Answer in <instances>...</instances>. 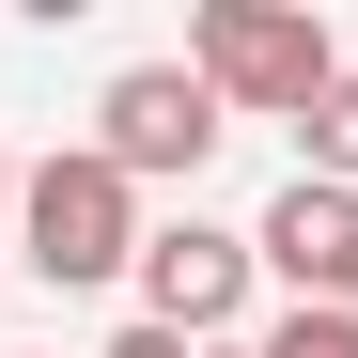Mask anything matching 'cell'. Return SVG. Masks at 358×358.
<instances>
[{"mask_svg":"<svg viewBox=\"0 0 358 358\" xmlns=\"http://www.w3.org/2000/svg\"><path fill=\"white\" fill-rule=\"evenodd\" d=\"M94 358H203V343H171V327H109Z\"/></svg>","mask_w":358,"mask_h":358,"instance_id":"ba28073f","label":"cell"},{"mask_svg":"<svg viewBox=\"0 0 358 358\" xmlns=\"http://www.w3.org/2000/svg\"><path fill=\"white\" fill-rule=\"evenodd\" d=\"M250 265L296 296V312H358V187H312V171H296V187L250 218Z\"/></svg>","mask_w":358,"mask_h":358,"instance_id":"5b68a950","label":"cell"},{"mask_svg":"<svg viewBox=\"0 0 358 358\" xmlns=\"http://www.w3.org/2000/svg\"><path fill=\"white\" fill-rule=\"evenodd\" d=\"M296 171H312V187H358V63L296 109Z\"/></svg>","mask_w":358,"mask_h":358,"instance_id":"8992f818","label":"cell"},{"mask_svg":"<svg viewBox=\"0 0 358 358\" xmlns=\"http://www.w3.org/2000/svg\"><path fill=\"white\" fill-rule=\"evenodd\" d=\"M187 78L218 109H250V125H296V109L343 78V47H327L312 0H203L187 16Z\"/></svg>","mask_w":358,"mask_h":358,"instance_id":"7a4b0ae2","label":"cell"},{"mask_svg":"<svg viewBox=\"0 0 358 358\" xmlns=\"http://www.w3.org/2000/svg\"><path fill=\"white\" fill-rule=\"evenodd\" d=\"M0 203H16V156H0Z\"/></svg>","mask_w":358,"mask_h":358,"instance_id":"9c48e42d","label":"cell"},{"mask_svg":"<svg viewBox=\"0 0 358 358\" xmlns=\"http://www.w3.org/2000/svg\"><path fill=\"white\" fill-rule=\"evenodd\" d=\"M141 327H171V343H234V312H250V234H234V218H156L141 234Z\"/></svg>","mask_w":358,"mask_h":358,"instance_id":"3957f363","label":"cell"},{"mask_svg":"<svg viewBox=\"0 0 358 358\" xmlns=\"http://www.w3.org/2000/svg\"><path fill=\"white\" fill-rule=\"evenodd\" d=\"M250 358H358V312H296V296H280V327Z\"/></svg>","mask_w":358,"mask_h":358,"instance_id":"52a82bcc","label":"cell"},{"mask_svg":"<svg viewBox=\"0 0 358 358\" xmlns=\"http://www.w3.org/2000/svg\"><path fill=\"white\" fill-rule=\"evenodd\" d=\"M203 358H250V343H203Z\"/></svg>","mask_w":358,"mask_h":358,"instance_id":"30bf717a","label":"cell"},{"mask_svg":"<svg viewBox=\"0 0 358 358\" xmlns=\"http://www.w3.org/2000/svg\"><path fill=\"white\" fill-rule=\"evenodd\" d=\"M218 141H234V109H218L187 63H125V78L94 94V156L125 171V187H156V171H203Z\"/></svg>","mask_w":358,"mask_h":358,"instance_id":"277c9868","label":"cell"},{"mask_svg":"<svg viewBox=\"0 0 358 358\" xmlns=\"http://www.w3.org/2000/svg\"><path fill=\"white\" fill-rule=\"evenodd\" d=\"M141 187H125V171H109L94 141H63V156H31L16 171V265L47 280V296H94V280H125L141 265Z\"/></svg>","mask_w":358,"mask_h":358,"instance_id":"6da1fadb","label":"cell"}]
</instances>
